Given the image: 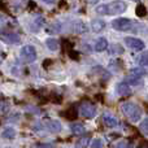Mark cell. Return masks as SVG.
Masks as SVG:
<instances>
[{
  "mask_svg": "<svg viewBox=\"0 0 148 148\" xmlns=\"http://www.w3.org/2000/svg\"><path fill=\"white\" fill-rule=\"evenodd\" d=\"M77 116H78V112H77L74 108H70V109H68L66 113H65V117L69 118V120H74V118H77Z\"/></svg>",
  "mask_w": 148,
  "mask_h": 148,
  "instance_id": "d4e9b609",
  "label": "cell"
},
{
  "mask_svg": "<svg viewBox=\"0 0 148 148\" xmlns=\"http://www.w3.org/2000/svg\"><path fill=\"white\" fill-rule=\"evenodd\" d=\"M88 142H90L88 136H83V138H81L78 142H77L75 148H86L87 146H88Z\"/></svg>",
  "mask_w": 148,
  "mask_h": 148,
  "instance_id": "7402d4cb",
  "label": "cell"
},
{
  "mask_svg": "<svg viewBox=\"0 0 148 148\" xmlns=\"http://www.w3.org/2000/svg\"><path fill=\"white\" fill-rule=\"evenodd\" d=\"M49 27H53V29L47 30L48 33H60V31H61V25H60V22H53L52 25H49Z\"/></svg>",
  "mask_w": 148,
  "mask_h": 148,
  "instance_id": "484cf974",
  "label": "cell"
},
{
  "mask_svg": "<svg viewBox=\"0 0 148 148\" xmlns=\"http://www.w3.org/2000/svg\"><path fill=\"white\" fill-rule=\"evenodd\" d=\"M46 46H47V48H48L49 51H57L59 47H60V44L55 38H49V39H47L46 40Z\"/></svg>",
  "mask_w": 148,
  "mask_h": 148,
  "instance_id": "e0dca14e",
  "label": "cell"
},
{
  "mask_svg": "<svg viewBox=\"0 0 148 148\" xmlns=\"http://www.w3.org/2000/svg\"><path fill=\"white\" fill-rule=\"evenodd\" d=\"M43 25H44V18L40 17V16H38V17L34 18V21L31 22V25H30L31 31H34V33H38Z\"/></svg>",
  "mask_w": 148,
  "mask_h": 148,
  "instance_id": "30bf717a",
  "label": "cell"
},
{
  "mask_svg": "<svg viewBox=\"0 0 148 148\" xmlns=\"http://www.w3.org/2000/svg\"><path fill=\"white\" fill-rule=\"evenodd\" d=\"M31 148H53V146L48 143H36V144H33Z\"/></svg>",
  "mask_w": 148,
  "mask_h": 148,
  "instance_id": "4dcf8cb0",
  "label": "cell"
},
{
  "mask_svg": "<svg viewBox=\"0 0 148 148\" xmlns=\"http://www.w3.org/2000/svg\"><path fill=\"white\" fill-rule=\"evenodd\" d=\"M79 113L81 116H83L84 118H94L95 114H96V108L92 103L90 101H82L79 104Z\"/></svg>",
  "mask_w": 148,
  "mask_h": 148,
  "instance_id": "277c9868",
  "label": "cell"
},
{
  "mask_svg": "<svg viewBox=\"0 0 148 148\" xmlns=\"http://www.w3.org/2000/svg\"><path fill=\"white\" fill-rule=\"evenodd\" d=\"M135 61L139 66H148V51H144L140 55H138L135 57Z\"/></svg>",
  "mask_w": 148,
  "mask_h": 148,
  "instance_id": "4fadbf2b",
  "label": "cell"
},
{
  "mask_svg": "<svg viewBox=\"0 0 148 148\" xmlns=\"http://www.w3.org/2000/svg\"><path fill=\"white\" fill-rule=\"evenodd\" d=\"M44 3H47V4H52V3H55L56 0H43Z\"/></svg>",
  "mask_w": 148,
  "mask_h": 148,
  "instance_id": "8d00e7d4",
  "label": "cell"
},
{
  "mask_svg": "<svg viewBox=\"0 0 148 148\" xmlns=\"http://www.w3.org/2000/svg\"><path fill=\"white\" fill-rule=\"evenodd\" d=\"M46 127L48 129V131H51V133H60V131L62 130V125L60 121L57 120H47L46 121Z\"/></svg>",
  "mask_w": 148,
  "mask_h": 148,
  "instance_id": "ba28073f",
  "label": "cell"
},
{
  "mask_svg": "<svg viewBox=\"0 0 148 148\" xmlns=\"http://www.w3.org/2000/svg\"><path fill=\"white\" fill-rule=\"evenodd\" d=\"M0 40L5 42L8 44H18L21 42V38L16 33H1L0 34Z\"/></svg>",
  "mask_w": 148,
  "mask_h": 148,
  "instance_id": "52a82bcc",
  "label": "cell"
},
{
  "mask_svg": "<svg viewBox=\"0 0 148 148\" xmlns=\"http://www.w3.org/2000/svg\"><path fill=\"white\" fill-rule=\"evenodd\" d=\"M4 56H5V53L0 49V64H1V61H3V59H4Z\"/></svg>",
  "mask_w": 148,
  "mask_h": 148,
  "instance_id": "e575fe53",
  "label": "cell"
},
{
  "mask_svg": "<svg viewBox=\"0 0 148 148\" xmlns=\"http://www.w3.org/2000/svg\"><path fill=\"white\" fill-rule=\"evenodd\" d=\"M125 43H126V46L129 47V48H131V49H134V51H142V49L144 48V42H142L140 39H138V38H125Z\"/></svg>",
  "mask_w": 148,
  "mask_h": 148,
  "instance_id": "8992f818",
  "label": "cell"
},
{
  "mask_svg": "<svg viewBox=\"0 0 148 148\" xmlns=\"http://www.w3.org/2000/svg\"><path fill=\"white\" fill-rule=\"evenodd\" d=\"M125 147H126L125 142H121V143H118V146H117V148H125Z\"/></svg>",
  "mask_w": 148,
  "mask_h": 148,
  "instance_id": "d590c367",
  "label": "cell"
},
{
  "mask_svg": "<svg viewBox=\"0 0 148 148\" xmlns=\"http://www.w3.org/2000/svg\"><path fill=\"white\" fill-rule=\"evenodd\" d=\"M139 130L142 131V134H144L146 136H148V117L144 118V120L140 122V125H139Z\"/></svg>",
  "mask_w": 148,
  "mask_h": 148,
  "instance_id": "603a6c76",
  "label": "cell"
},
{
  "mask_svg": "<svg viewBox=\"0 0 148 148\" xmlns=\"http://www.w3.org/2000/svg\"><path fill=\"white\" fill-rule=\"evenodd\" d=\"M109 69H114V70H121V66H120V60H114L109 64Z\"/></svg>",
  "mask_w": 148,
  "mask_h": 148,
  "instance_id": "f546056e",
  "label": "cell"
},
{
  "mask_svg": "<svg viewBox=\"0 0 148 148\" xmlns=\"http://www.w3.org/2000/svg\"><path fill=\"white\" fill-rule=\"evenodd\" d=\"M96 13L97 14H101V16H105L107 14V4H100L99 7H96Z\"/></svg>",
  "mask_w": 148,
  "mask_h": 148,
  "instance_id": "83f0119b",
  "label": "cell"
},
{
  "mask_svg": "<svg viewBox=\"0 0 148 148\" xmlns=\"http://www.w3.org/2000/svg\"><path fill=\"white\" fill-rule=\"evenodd\" d=\"M135 14L138 17H146L147 16V8L144 7L143 4H139L138 7L135 8Z\"/></svg>",
  "mask_w": 148,
  "mask_h": 148,
  "instance_id": "44dd1931",
  "label": "cell"
},
{
  "mask_svg": "<svg viewBox=\"0 0 148 148\" xmlns=\"http://www.w3.org/2000/svg\"><path fill=\"white\" fill-rule=\"evenodd\" d=\"M121 109H122L123 114H125L126 117L131 121V122H139V121H140V118H142V114H143L142 108L139 107L138 104L131 103V101L123 103L122 107H121Z\"/></svg>",
  "mask_w": 148,
  "mask_h": 148,
  "instance_id": "6da1fadb",
  "label": "cell"
},
{
  "mask_svg": "<svg viewBox=\"0 0 148 148\" xmlns=\"http://www.w3.org/2000/svg\"><path fill=\"white\" fill-rule=\"evenodd\" d=\"M131 25H133V22H131L129 18H116V20L112 21V27L117 31L130 30Z\"/></svg>",
  "mask_w": 148,
  "mask_h": 148,
  "instance_id": "5b68a950",
  "label": "cell"
},
{
  "mask_svg": "<svg viewBox=\"0 0 148 148\" xmlns=\"http://www.w3.org/2000/svg\"><path fill=\"white\" fill-rule=\"evenodd\" d=\"M69 56L72 57L73 60H78V59H79V55H78V52L73 51V49H70V51H69Z\"/></svg>",
  "mask_w": 148,
  "mask_h": 148,
  "instance_id": "1f68e13d",
  "label": "cell"
},
{
  "mask_svg": "<svg viewBox=\"0 0 148 148\" xmlns=\"http://www.w3.org/2000/svg\"><path fill=\"white\" fill-rule=\"evenodd\" d=\"M146 75V70L140 69V68H134V69L130 70V77H135V78H140Z\"/></svg>",
  "mask_w": 148,
  "mask_h": 148,
  "instance_id": "ffe728a7",
  "label": "cell"
},
{
  "mask_svg": "<svg viewBox=\"0 0 148 148\" xmlns=\"http://www.w3.org/2000/svg\"><path fill=\"white\" fill-rule=\"evenodd\" d=\"M90 147H91V148H103V147H104V144H103L101 139L96 138V139H94V140L91 142V146H90Z\"/></svg>",
  "mask_w": 148,
  "mask_h": 148,
  "instance_id": "4316f807",
  "label": "cell"
},
{
  "mask_svg": "<svg viewBox=\"0 0 148 148\" xmlns=\"http://www.w3.org/2000/svg\"><path fill=\"white\" fill-rule=\"evenodd\" d=\"M103 122H104L105 126H108V127H110V129L116 127V126L118 125V120L109 112H107V113L103 114Z\"/></svg>",
  "mask_w": 148,
  "mask_h": 148,
  "instance_id": "9c48e42d",
  "label": "cell"
},
{
  "mask_svg": "<svg viewBox=\"0 0 148 148\" xmlns=\"http://www.w3.org/2000/svg\"><path fill=\"white\" fill-rule=\"evenodd\" d=\"M126 9H127V5L122 0H114V1L107 4V14L110 16L122 14V13L126 12Z\"/></svg>",
  "mask_w": 148,
  "mask_h": 148,
  "instance_id": "7a4b0ae2",
  "label": "cell"
},
{
  "mask_svg": "<svg viewBox=\"0 0 148 148\" xmlns=\"http://www.w3.org/2000/svg\"><path fill=\"white\" fill-rule=\"evenodd\" d=\"M116 91H117V94L120 95V96H125V95L130 94V87H129L127 83L122 82V83H118L117 86H116Z\"/></svg>",
  "mask_w": 148,
  "mask_h": 148,
  "instance_id": "7c38bea8",
  "label": "cell"
},
{
  "mask_svg": "<svg viewBox=\"0 0 148 148\" xmlns=\"http://www.w3.org/2000/svg\"><path fill=\"white\" fill-rule=\"evenodd\" d=\"M127 83L134 84V86H138L139 83H142V79L140 78H135V77H127Z\"/></svg>",
  "mask_w": 148,
  "mask_h": 148,
  "instance_id": "f1b7e54d",
  "label": "cell"
},
{
  "mask_svg": "<svg viewBox=\"0 0 148 148\" xmlns=\"http://www.w3.org/2000/svg\"><path fill=\"white\" fill-rule=\"evenodd\" d=\"M109 52H110L112 55H116V56H120V55H122L123 52H125V49L122 48V46H121V44L114 43V44H112V46H110Z\"/></svg>",
  "mask_w": 148,
  "mask_h": 148,
  "instance_id": "ac0fdd59",
  "label": "cell"
},
{
  "mask_svg": "<svg viewBox=\"0 0 148 148\" xmlns=\"http://www.w3.org/2000/svg\"><path fill=\"white\" fill-rule=\"evenodd\" d=\"M87 30H88V27H87V25L83 21H77V22H74V31H75L77 34H83V33H86Z\"/></svg>",
  "mask_w": 148,
  "mask_h": 148,
  "instance_id": "2e32d148",
  "label": "cell"
},
{
  "mask_svg": "<svg viewBox=\"0 0 148 148\" xmlns=\"http://www.w3.org/2000/svg\"><path fill=\"white\" fill-rule=\"evenodd\" d=\"M10 109V105L8 101H0V114H7Z\"/></svg>",
  "mask_w": 148,
  "mask_h": 148,
  "instance_id": "cb8c5ba5",
  "label": "cell"
},
{
  "mask_svg": "<svg viewBox=\"0 0 148 148\" xmlns=\"http://www.w3.org/2000/svg\"><path fill=\"white\" fill-rule=\"evenodd\" d=\"M95 51H97V52H103V51H105V49L108 48V40L105 38H99L96 40V43H95Z\"/></svg>",
  "mask_w": 148,
  "mask_h": 148,
  "instance_id": "5bb4252c",
  "label": "cell"
},
{
  "mask_svg": "<svg viewBox=\"0 0 148 148\" xmlns=\"http://www.w3.org/2000/svg\"><path fill=\"white\" fill-rule=\"evenodd\" d=\"M27 5H29V9H35L38 5H36V3L35 1H33V0H30V1L27 3Z\"/></svg>",
  "mask_w": 148,
  "mask_h": 148,
  "instance_id": "d6a6232c",
  "label": "cell"
},
{
  "mask_svg": "<svg viewBox=\"0 0 148 148\" xmlns=\"http://www.w3.org/2000/svg\"><path fill=\"white\" fill-rule=\"evenodd\" d=\"M133 1H138V0H133Z\"/></svg>",
  "mask_w": 148,
  "mask_h": 148,
  "instance_id": "ab89813d",
  "label": "cell"
},
{
  "mask_svg": "<svg viewBox=\"0 0 148 148\" xmlns=\"http://www.w3.org/2000/svg\"><path fill=\"white\" fill-rule=\"evenodd\" d=\"M20 56L26 64H30V62L35 61L36 59V51L33 46H23L21 48V52H20Z\"/></svg>",
  "mask_w": 148,
  "mask_h": 148,
  "instance_id": "3957f363",
  "label": "cell"
},
{
  "mask_svg": "<svg viewBox=\"0 0 148 148\" xmlns=\"http://www.w3.org/2000/svg\"><path fill=\"white\" fill-rule=\"evenodd\" d=\"M72 131L74 135H83V134L86 133V127L83 126V123L75 122L72 125Z\"/></svg>",
  "mask_w": 148,
  "mask_h": 148,
  "instance_id": "9a60e30c",
  "label": "cell"
},
{
  "mask_svg": "<svg viewBox=\"0 0 148 148\" xmlns=\"http://www.w3.org/2000/svg\"><path fill=\"white\" fill-rule=\"evenodd\" d=\"M87 1H88L90 4H96V3L99 1V0H87Z\"/></svg>",
  "mask_w": 148,
  "mask_h": 148,
  "instance_id": "74e56055",
  "label": "cell"
},
{
  "mask_svg": "<svg viewBox=\"0 0 148 148\" xmlns=\"http://www.w3.org/2000/svg\"><path fill=\"white\" fill-rule=\"evenodd\" d=\"M104 27H105V22L103 20H100V18H96V20H94L91 22V30L94 33H99V31L104 30Z\"/></svg>",
  "mask_w": 148,
  "mask_h": 148,
  "instance_id": "8fae6325",
  "label": "cell"
},
{
  "mask_svg": "<svg viewBox=\"0 0 148 148\" xmlns=\"http://www.w3.org/2000/svg\"><path fill=\"white\" fill-rule=\"evenodd\" d=\"M1 135H3V138H5V139H14L16 138V130L13 127H5Z\"/></svg>",
  "mask_w": 148,
  "mask_h": 148,
  "instance_id": "d6986e66",
  "label": "cell"
},
{
  "mask_svg": "<svg viewBox=\"0 0 148 148\" xmlns=\"http://www.w3.org/2000/svg\"><path fill=\"white\" fill-rule=\"evenodd\" d=\"M64 5H65V1L61 0V1H60V8H64Z\"/></svg>",
  "mask_w": 148,
  "mask_h": 148,
  "instance_id": "f35d334b",
  "label": "cell"
},
{
  "mask_svg": "<svg viewBox=\"0 0 148 148\" xmlns=\"http://www.w3.org/2000/svg\"><path fill=\"white\" fill-rule=\"evenodd\" d=\"M51 64H53V61H52L51 59H48V60H46V61L43 62V66H44V68H48Z\"/></svg>",
  "mask_w": 148,
  "mask_h": 148,
  "instance_id": "836d02e7",
  "label": "cell"
}]
</instances>
